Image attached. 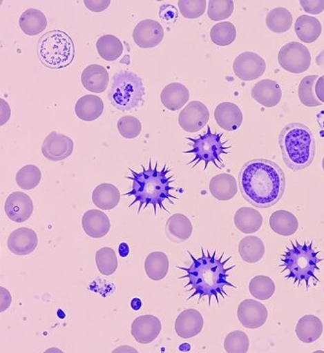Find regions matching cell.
I'll return each mask as SVG.
<instances>
[{"label":"cell","mask_w":324,"mask_h":353,"mask_svg":"<svg viewBox=\"0 0 324 353\" xmlns=\"http://www.w3.org/2000/svg\"><path fill=\"white\" fill-rule=\"evenodd\" d=\"M190 99V92L185 85L179 83H169L163 88L160 94V101L163 105L171 111H177L183 108Z\"/></svg>","instance_id":"d4e9b609"},{"label":"cell","mask_w":324,"mask_h":353,"mask_svg":"<svg viewBox=\"0 0 324 353\" xmlns=\"http://www.w3.org/2000/svg\"><path fill=\"white\" fill-rule=\"evenodd\" d=\"M323 81H324V75L323 76Z\"/></svg>","instance_id":"6f0895ef"},{"label":"cell","mask_w":324,"mask_h":353,"mask_svg":"<svg viewBox=\"0 0 324 353\" xmlns=\"http://www.w3.org/2000/svg\"><path fill=\"white\" fill-rule=\"evenodd\" d=\"M165 232L170 241L181 243L189 240L192 236L193 225L187 216L176 213L167 220Z\"/></svg>","instance_id":"603a6c76"},{"label":"cell","mask_w":324,"mask_h":353,"mask_svg":"<svg viewBox=\"0 0 324 353\" xmlns=\"http://www.w3.org/2000/svg\"><path fill=\"white\" fill-rule=\"evenodd\" d=\"M38 52L43 64L50 69H62L69 66L75 57V46L67 32H46L39 41Z\"/></svg>","instance_id":"52a82bcc"},{"label":"cell","mask_w":324,"mask_h":353,"mask_svg":"<svg viewBox=\"0 0 324 353\" xmlns=\"http://www.w3.org/2000/svg\"><path fill=\"white\" fill-rule=\"evenodd\" d=\"M209 120V111L200 101H192L179 114V125L188 132L200 131Z\"/></svg>","instance_id":"7c38bea8"},{"label":"cell","mask_w":324,"mask_h":353,"mask_svg":"<svg viewBox=\"0 0 324 353\" xmlns=\"http://www.w3.org/2000/svg\"><path fill=\"white\" fill-rule=\"evenodd\" d=\"M237 316L245 328L258 329L267 322L268 312L262 303L254 299H245L238 307Z\"/></svg>","instance_id":"4fadbf2b"},{"label":"cell","mask_w":324,"mask_h":353,"mask_svg":"<svg viewBox=\"0 0 324 353\" xmlns=\"http://www.w3.org/2000/svg\"><path fill=\"white\" fill-rule=\"evenodd\" d=\"M321 22L314 17L309 15H302L298 17L295 23V32L298 38L305 43H312L318 41L321 37Z\"/></svg>","instance_id":"f546056e"},{"label":"cell","mask_w":324,"mask_h":353,"mask_svg":"<svg viewBox=\"0 0 324 353\" xmlns=\"http://www.w3.org/2000/svg\"><path fill=\"white\" fill-rule=\"evenodd\" d=\"M131 306H132V308L134 309L135 311L139 310V309L142 307L141 299H132Z\"/></svg>","instance_id":"11a10c76"},{"label":"cell","mask_w":324,"mask_h":353,"mask_svg":"<svg viewBox=\"0 0 324 353\" xmlns=\"http://www.w3.org/2000/svg\"><path fill=\"white\" fill-rule=\"evenodd\" d=\"M223 134H213L211 127L207 126V132L197 139L185 138L191 141V148L184 154H193V158L188 165L193 163L192 168H195L200 162H204V170L206 171L209 163L216 165V168L222 169L225 167L223 163V157L229 154L228 150L233 148L232 145H226L228 141H222Z\"/></svg>","instance_id":"8992f818"},{"label":"cell","mask_w":324,"mask_h":353,"mask_svg":"<svg viewBox=\"0 0 324 353\" xmlns=\"http://www.w3.org/2000/svg\"><path fill=\"white\" fill-rule=\"evenodd\" d=\"M237 32L235 26L230 22H221L214 25L211 30L212 43L218 46H227L234 43Z\"/></svg>","instance_id":"f35d334b"},{"label":"cell","mask_w":324,"mask_h":353,"mask_svg":"<svg viewBox=\"0 0 324 353\" xmlns=\"http://www.w3.org/2000/svg\"><path fill=\"white\" fill-rule=\"evenodd\" d=\"M129 246H128L127 243H123L119 245V253H120L121 256L126 257L129 254Z\"/></svg>","instance_id":"816d5d0a"},{"label":"cell","mask_w":324,"mask_h":353,"mask_svg":"<svg viewBox=\"0 0 324 353\" xmlns=\"http://www.w3.org/2000/svg\"><path fill=\"white\" fill-rule=\"evenodd\" d=\"M41 180V170L35 165H26L16 175V183L22 190H32L38 187Z\"/></svg>","instance_id":"60d3db41"},{"label":"cell","mask_w":324,"mask_h":353,"mask_svg":"<svg viewBox=\"0 0 324 353\" xmlns=\"http://www.w3.org/2000/svg\"><path fill=\"white\" fill-rule=\"evenodd\" d=\"M249 290L255 299L267 301L274 294L275 284L272 279L267 276H256L249 282Z\"/></svg>","instance_id":"74e56055"},{"label":"cell","mask_w":324,"mask_h":353,"mask_svg":"<svg viewBox=\"0 0 324 353\" xmlns=\"http://www.w3.org/2000/svg\"><path fill=\"white\" fill-rule=\"evenodd\" d=\"M278 62L282 68L290 73H304L311 67L312 55L304 44L291 41L282 46L278 53Z\"/></svg>","instance_id":"9c48e42d"},{"label":"cell","mask_w":324,"mask_h":353,"mask_svg":"<svg viewBox=\"0 0 324 353\" xmlns=\"http://www.w3.org/2000/svg\"><path fill=\"white\" fill-rule=\"evenodd\" d=\"M316 94L318 101L324 103V81L323 77L318 78L316 83Z\"/></svg>","instance_id":"f907efd6"},{"label":"cell","mask_w":324,"mask_h":353,"mask_svg":"<svg viewBox=\"0 0 324 353\" xmlns=\"http://www.w3.org/2000/svg\"><path fill=\"white\" fill-rule=\"evenodd\" d=\"M265 253V245L260 238L249 236L244 238L239 243V254L245 262L255 264L263 259Z\"/></svg>","instance_id":"836d02e7"},{"label":"cell","mask_w":324,"mask_h":353,"mask_svg":"<svg viewBox=\"0 0 324 353\" xmlns=\"http://www.w3.org/2000/svg\"><path fill=\"white\" fill-rule=\"evenodd\" d=\"M84 231L90 238H104L111 230V221L102 211L88 210L82 218Z\"/></svg>","instance_id":"44dd1931"},{"label":"cell","mask_w":324,"mask_h":353,"mask_svg":"<svg viewBox=\"0 0 324 353\" xmlns=\"http://www.w3.org/2000/svg\"><path fill=\"white\" fill-rule=\"evenodd\" d=\"M162 328V322L158 317L153 315H143L133 322L131 334L137 343L148 345L158 339Z\"/></svg>","instance_id":"2e32d148"},{"label":"cell","mask_w":324,"mask_h":353,"mask_svg":"<svg viewBox=\"0 0 324 353\" xmlns=\"http://www.w3.org/2000/svg\"><path fill=\"white\" fill-rule=\"evenodd\" d=\"M38 234L29 228H19L8 236L7 246L9 250L18 256H25L35 252L38 246Z\"/></svg>","instance_id":"e0dca14e"},{"label":"cell","mask_w":324,"mask_h":353,"mask_svg":"<svg viewBox=\"0 0 324 353\" xmlns=\"http://www.w3.org/2000/svg\"><path fill=\"white\" fill-rule=\"evenodd\" d=\"M269 225L274 233L284 236H292L299 228L296 216L286 210L275 211L270 216Z\"/></svg>","instance_id":"4dcf8cb0"},{"label":"cell","mask_w":324,"mask_h":353,"mask_svg":"<svg viewBox=\"0 0 324 353\" xmlns=\"http://www.w3.org/2000/svg\"><path fill=\"white\" fill-rule=\"evenodd\" d=\"M73 141L69 137L57 134V132H50L41 145L44 157L53 162L66 159L73 153Z\"/></svg>","instance_id":"8fae6325"},{"label":"cell","mask_w":324,"mask_h":353,"mask_svg":"<svg viewBox=\"0 0 324 353\" xmlns=\"http://www.w3.org/2000/svg\"><path fill=\"white\" fill-rule=\"evenodd\" d=\"M239 187L249 204L256 208H269L283 196L285 174L271 160H249L240 171Z\"/></svg>","instance_id":"7a4b0ae2"},{"label":"cell","mask_w":324,"mask_h":353,"mask_svg":"<svg viewBox=\"0 0 324 353\" xmlns=\"http://www.w3.org/2000/svg\"><path fill=\"white\" fill-rule=\"evenodd\" d=\"M188 254L192 260L190 266L177 267L179 270L185 272V275L177 278V280H188L187 284L184 285V290L192 294L188 297V301L196 296L202 301L207 296L209 305H211V299L214 297L219 305V296L223 299L228 296L225 290L226 287L237 289L236 285L228 281L229 272L235 268V265L228 268L226 267V264L232 259V255L225 259V252L218 257V250L211 253L209 250L206 252L204 248H200V255L198 259L190 252Z\"/></svg>","instance_id":"6da1fadb"},{"label":"cell","mask_w":324,"mask_h":353,"mask_svg":"<svg viewBox=\"0 0 324 353\" xmlns=\"http://www.w3.org/2000/svg\"><path fill=\"white\" fill-rule=\"evenodd\" d=\"M319 252L314 248V241H305L300 243L297 240L291 241V246H286L285 252L282 253V273H285L286 280H291L294 285L300 287L305 283L307 290L309 289V282H319L316 273L321 271L318 264L323 259H318Z\"/></svg>","instance_id":"5b68a950"},{"label":"cell","mask_w":324,"mask_h":353,"mask_svg":"<svg viewBox=\"0 0 324 353\" xmlns=\"http://www.w3.org/2000/svg\"><path fill=\"white\" fill-rule=\"evenodd\" d=\"M95 263L102 275L111 276L117 269V257L111 248H102L95 253Z\"/></svg>","instance_id":"ab89813d"},{"label":"cell","mask_w":324,"mask_h":353,"mask_svg":"<svg viewBox=\"0 0 324 353\" xmlns=\"http://www.w3.org/2000/svg\"><path fill=\"white\" fill-rule=\"evenodd\" d=\"M1 102V126H3L4 124L8 121L9 117H10V108H9L8 104L6 101L1 99L0 101Z\"/></svg>","instance_id":"681fc988"},{"label":"cell","mask_w":324,"mask_h":353,"mask_svg":"<svg viewBox=\"0 0 324 353\" xmlns=\"http://www.w3.org/2000/svg\"><path fill=\"white\" fill-rule=\"evenodd\" d=\"M209 190L212 196L218 201H230L238 192L236 179L229 174H219L211 179Z\"/></svg>","instance_id":"cb8c5ba5"},{"label":"cell","mask_w":324,"mask_h":353,"mask_svg":"<svg viewBox=\"0 0 324 353\" xmlns=\"http://www.w3.org/2000/svg\"><path fill=\"white\" fill-rule=\"evenodd\" d=\"M97 50L102 59L115 61L122 55L123 44L115 36L106 34L97 39Z\"/></svg>","instance_id":"d590c367"},{"label":"cell","mask_w":324,"mask_h":353,"mask_svg":"<svg viewBox=\"0 0 324 353\" xmlns=\"http://www.w3.org/2000/svg\"><path fill=\"white\" fill-rule=\"evenodd\" d=\"M249 347V336L243 331H234L227 334L225 350L228 353H246Z\"/></svg>","instance_id":"b9f144b4"},{"label":"cell","mask_w":324,"mask_h":353,"mask_svg":"<svg viewBox=\"0 0 324 353\" xmlns=\"http://www.w3.org/2000/svg\"><path fill=\"white\" fill-rule=\"evenodd\" d=\"M204 328V318L196 309H187L179 314L175 321V332L182 339L198 336Z\"/></svg>","instance_id":"ac0fdd59"},{"label":"cell","mask_w":324,"mask_h":353,"mask_svg":"<svg viewBox=\"0 0 324 353\" xmlns=\"http://www.w3.org/2000/svg\"><path fill=\"white\" fill-rule=\"evenodd\" d=\"M323 171H324V157H323Z\"/></svg>","instance_id":"9f6ffc18"},{"label":"cell","mask_w":324,"mask_h":353,"mask_svg":"<svg viewBox=\"0 0 324 353\" xmlns=\"http://www.w3.org/2000/svg\"><path fill=\"white\" fill-rule=\"evenodd\" d=\"M4 209L9 219L16 223H24L31 218L34 203L25 192H14L7 197Z\"/></svg>","instance_id":"9a60e30c"},{"label":"cell","mask_w":324,"mask_h":353,"mask_svg":"<svg viewBox=\"0 0 324 353\" xmlns=\"http://www.w3.org/2000/svg\"><path fill=\"white\" fill-rule=\"evenodd\" d=\"M142 172H136L132 168H128L131 172V176H125V179L131 180L132 189L126 192L125 196H133L134 201L129 204L128 208H131L135 204L139 203L137 214H140L143 209H146L149 206H153L155 215L158 214V209L169 211L165 208L163 202L169 201V203L174 204L175 201H179L178 197L171 194L172 190H176V188L172 187V183H175L173 175L170 176L169 173L171 169L167 167L166 164L163 165L162 168L158 167V162L155 161L153 166V160H149L148 168L141 165Z\"/></svg>","instance_id":"3957f363"},{"label":"cell","mask_w":324,"mask_h":353,"mask_svg":"<svg viewBox=\"0 0 324 353\" xmlns=\"http://www.w3.org/2000/svg\"><path fill=\"white\" fill-rule=\"evenodd\" d=\"M251 97L265 108H274L282 99L280 85L274 80L260 81L251 88Z\"/></svg>","instance_id":"ffe728a7"},{"label":"cell","mask_w":324,"mask_h":353,"mask_svg":"<svg viewBox=\"0 0 324 353\" xmlns=\"http://www.w3.org/2000/svg\"><path fill=\"white\" fill-rule=\"evenodd\" d=\"M0 292H1V306H0V311L4 312V311H6V309L10 306L12 299H11L10 292H9L6 288L1 287Z\"/></svg>","instance_id":"c3c4849f"},{"label":"cell","mask_w":324,"mask_h":353,"mask_svg":"<svg viewBox=\"0 0 324 353\" xmlns=\"http://www.w3.org/2000/svg\"><path fill=\"white\" fill-rule=\"evenodd\" d=\"M164 38L162 26L155 20L141 21L135 27L133 39L141 48H153L162 43Z\"/></svg>","instance_id":"5bb4252c"},{"label":"cell","mask_w":324,"mask_h":353,"mask_svg":"<svg viewBox=\"0 0 324 353\" xmlns=\"http://www.w3.org/2000/svg\"><path fill=\"white\" fill-rule=\"evenodd\" d=\"M300 4L309 15H318L324 10V0H301Z\"/></svg>","instance_id":"bcb514c9"},{"label":"cell","mask_w":324,"mask_h":353,"mask_svg":"<svg viewBox=\"0 0 324 353\" xmlns=\"http://www.w3.org/2000/svg\"><path fill=\"white\" fill-rule=\"evenodd\" d=\"M263 216L254 208H241L234 216L235 226L243 234H253L263 226Z\"/></svg>","instance_id":"83f0119b"},{"label":"cell","mask_w":324,"mask_h":353,"mask_svg":"<svg viewBox=\"0 0 324 353\" xmlns=\"http://www.w3.org/2000/svg\"><path fill=\"white\" fill-rule=\"evenodd\" d=\"M81 80L86 90L102 94L108 87V72L102 65H90L82 73Z\"/></svg>","instance_id":"7402d4cb"},{"label":"cell","mask_w":324,"mask_h":353,"mask_svg":"<svg viewBox=\"0 0 324 353\" xmlns=\"http://www.w3.org/2000/svg\"><path fill=\"white\" fill-rule=\"evenodd\" d=\"M284 163L292 171L307 169L316 157V141L309 127L299 122L286 125L278 139Z\"/></svg>","instance_id":"277c9868"},{"label":"cell","mask_w":324,"mask_h":353,"mask_svg":"<svg viewBox=\"0 0 324 353\" xmlns=\"http://www.w3.org/2000/svg\"><path fill=\"white\" fill-rule=\"evenodd\" d=\"M234 11V2L232 0H211L209 1L207 15L212 21L226 20Z\"/></svg>","instance_id":"7bdbcfd3"},{"label":"cell","mask_w":324,"mask_h":353,"mask_svg":"<svg viewBox=\"0 0 324 353\" xmlns=\"http://www.w3.org/2000/svg\"><path fill=\"white\" fill-rule=\"evenodd\" d=\"M144 97L143 81L137 74L123 70L114 75L108 92L109 101L114 108L122 111L139 108Z\"/></svg>","instance_id":"ba28073f"},{"label":"cell","mask_w":324,"mask_h":353,"mask_svg":"<svg viewBox=\"0 0 324 353\" xmlns=\"http://www.w3.org/2000/svg\"><path fill=\"white\" fill-rule=\"evenodd\" d=\"M117 129L123 138L135 139L141 134L142 124L136 117L124 116L118 120Z\"/></svg>","instance_id":"f6af8a7d"},{"label":"cell","mask_w":324,"mask_h":353,"mask_svg":"<svg viewBox=\"0 0 324 353\" xmlns=\"http://www.w3.org/2000/svg\"><path fill=\"white\" fill-rule=\"evenodd\" d=\"M104 101L97 95L88 94L81 97L75 106L76 115L81 120L95 121L99 119L104 112Z\"/></svg>","instance_id":"4316f807"},{"label":"cell","mask_w":324,"mask_h":353,"mask_svg":"<svg viewBox=\"0 0 324 353\" xmlns=\"http://www.w3.org/2000/svg\"><path fill=\"white\" fill-rule=\"evenodd\" d=\"M48 25L46 15L38 9H27L21 15L19 26L24 34L32 37L41 34Z\"/></svg>","instance_id":"1f68e13d"},{"label":"cell","mask_w":324,"mask_h":353,"mask_svg":"<svg viewBox=\"0 0 324 353\" xmlns=\"http://www.w3.org/2000/svg\"><path fill=\"white\" fill-rule=\"evenodd\" d=\"M323 292H324V289H323Z\"/></svg>","instance_id":"680465c9"},{"label":"cell","mask_w":324,"mask_h":353,"mask_svg":"<svg viewBox=\"0 0 324 353\" xmlns=\"http://www.w3.org/2000/svg\"><path fill=\"white\" fill-rule=\"evenodd\" d=\"M318 80V76H307L301 81L299 85L300 101L307 108H316L321 106V102L318 101L316 94V83Z\"/></svg>","instance_id":"8d00e7d4"},{"label":"cell","mask_w":324,"mask_h":353,"mask_svg":"<svg viewBox=\"0 0 324 353\" xmlns=\"http://www.w3.org/2000/svg\"><path fill=\"white\" fill-rule=\"evenodd\" d=\"M120 192L113 183H102L93 192V202L102 210H113L120 201Z\"/></svg>","instance_id":"f1b7e54d"},{"label":"cell","mask_w":324,"mask_h":353,"mask_svg":"<svg viewBox=\"0 0 324 353\" xmlns=\"http://www.w3.org/2000/svg\"><path fill=\"white\" fill-rule=\"evenodd\" d=\"M114 353L116 352H137L135 348H133L131 347H118L117 350H114Z\"/></svg>","instance_id":"db71d44e"},{"label":"cell","mask_w":324,"mask_h":353,"mask_svg":"<svg viewBox=\"0 0 324 353\" xmlns=\"http://www.w3.org/2000/svg\"><path fill=\"white\" fill-rule=\"evenodd\" d=\"M214 118L218 126L227 132L237 131L243 122L241 109L232 102H222L218 104L214 111Z\"/></svg>","instance_id":"d6986e66"},{"label":"cell","mask_w":324,"mask_h":353,"mask_svg":"<svg viewBox=\"0 0 324 353\" xmlns=\"http://www.w3.org/2000/svg\"><path fill=\"white\" fill-rule=\"evenodd\" d=\"M267 69L265 59L251 51H246L236 57L233 63L235 75L243 81L260 78Z\"/></svg>","instance_id":"30bf717a"},{"label":"cell","mask_w":324,"mask_h":353,"mask_svg":"<svg viewBox=\"0 0 324 353\" xmlns=\"http://www.w3.org/2000/svg\"><path fill=\"white\" fill-rule=\"evenodd\" d=\"M84 3L93 12H102L109 6L111 1L109 0H85Z\"/></svg>","instance_id":"7dc6e473"},{"label":"cell","mask_w":324,"mask_h":353,"mask_svg":"<svg viewBox=\"0 0 324 353\" xmlns=\"http://www.w3.org/2000/svg\"><path fill=\"white\" fill-rule=\"evenodd\" d=\"M323 332V322L314 315H305L301 318L296 327V334L304 343H312L318 341Z\"/></svg>","instance_id":"484cf974"},{"label":"cell","mask_w":324,"mask_h":353,"mask_svg":"<svg viewBox=\"0 0 324 353\" xmlns=\"http://www.w3.org/2000/svg\"><path fill=\"white\" fill-rule=\"evenodd\" d=\"M265 23L270 31L276 34H283L292 27L293 16L288 9L278 7L267 13Z\"/></svg>","instance_id":"e575fe53"},{"label":"cell","mask_w":324,"mask_h":353,"mask_svg":"<svg viewBox=\"0 0 324 353\" xmlns=\"http://www.w3.org/2000/svg\"><path fill=\"white\" fill-rule=\"evenodd\" d=\"M179 10L187 19H197L206 12V0H179Z\"/></svg>","instance_id":"ee69618b"},{"label":"cell","mask_w":324,"mask_h":353,"mask_svg":"<svg viewBox=\"0 0 324 353\" xmlns=\"http://www.w3.org/2000/svg\"><path fill=\"white\" fill-rule=\"evenodd\" d=\"M316 63L324 71V50L316 57Z\"/></svg>","instance_id":"f5cc1de1"},{"label":"cell","mask_w":324,"mask_h":353,"mask_svg":"<svg viewBox=\"0 0 324 353\" xmlns=\"http://www.w3.org/2000/svg\"><path fill=\"white\" fill-rule=\"evenodd\" d=\"M169 270V260L165 253L151 252L144 261V271L153 281H162L166 277Z\"/></svg>","instance_id":"d6a6232c"}]
</instances>
